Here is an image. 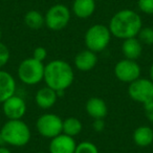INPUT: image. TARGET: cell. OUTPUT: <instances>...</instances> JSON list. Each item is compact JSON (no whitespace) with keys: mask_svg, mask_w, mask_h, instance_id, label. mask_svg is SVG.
<instances>
[{"mask_svg":"<svg viewBox=\"0 0 153 153\" xmlns=\"http://www.w3.org/2000/svg\"><path fill=\"white\" fill-rule=\"evenodd\" d=\"M0 153H12V151L10 150L7 147L5 146H0Z\"/></svg>","mask_w":153,"mask_h":153,"instance_id":"83f0119b","label":"cell"},{"mask_svg":"<svg viewBox=\"0 0 153 153\" xmlns=\"http://www.w3.org/2000/svg\"><path fill=\"white\" fill-rule=\"evenodd\" d=\"M98 63V56L89 49H83L76 53L74 59V67L80 71L87 72L92 70Z\"/></svg>","mask_w":153,"mask_h":153,"instance_id":"7c38bea8","label":"cell"},{"mask_svg":"<svg viewBox=\"0 0 153 153\" xmlns=\"http://www.w3.org/2000/svg\"><path fill=\"white\" fill-rule=\"evenodd\" d=\"M137 7L142 13L153 15V0H137Z\"/></svg>","mask_w":153,"mask_h":153,"instance_id":"cb8c5ba5","label":"cell"},{"mask_svg":"<svg viewBox=\"0 0 153 153\" xmlns=\"http://www.w3.org/2000/svg\"><path fill=\"white\" fill-rule=\"evenodd\" d=\"M111 35L109 27L104 24L97 23L91 25L85 33L84 41L87 49L99 53L104 51L108 47L111 41Z\"/></svg>","mask_w":153,"mask_h":153,"instance_id":"5b68a950","label":"cell"},{"mask_svg":"<svg viewBox=\"0 0 153 153\" xmlns=\"http://www.w3.org/2000/svg\"><path fill=\"white\" fill-rule=\"evenodd\" d=\"M76 143L74 137L64 133L51 138L48 145V153H74Z\"/></svg>","mask_w":153,"mask_h":153,"instance_id":"8fae6325","label":"cell"},{"mask_svg":"<svg viewBox=\"0 0 153 153\" xmlns=\"http://www.w3.org/2000/svg\"><path fill=\"white\" fill-rule=\"evenodd\" d=\"M36 153H46V152H36Z\"/></svg>","mask_w":153,"mask_h":153,"instance_id":"1f68e13d","label":"cell"},{"mask_svg":"<svg viewBox=\"0 0 153 153\" xmlns=\"http://www.w3.org/2000/svg\"><path fill=\"white\" fill-rule=\"evenodd\" d=\"M36 128L41 136L51 140L62 133L63 120L56 113H43L37 119Z\"/></svg>","mask_w":153,"mask_h":153,"instance_id":"52a82bcc","label":"cell"},{"mask_svg":"<svg viewBox=\"0 0 153 153\" xmlns=\"http://www.w3.org/2000/svg\"><path fill=\"white\" fill-rule=\"evenodd\" d=\"M143 46L144 45L140 42V40L136 37L123 40V43H122V53L124 55V58L128 60L136 61L142 56Z\"/></svg>","mask_w":153,"mask_h":153,"instance_id":"e0dca14e","label":"cell"},{"mask_svg":"<svg viewBox=\"0 0 153 153\" xmlns=\"http://www.w3.org/2000/svg\"><path fill=\"white\" fill-rule=\"evenodd\" d=\"M136 38L140 40V42L143 45H147V46L153 45V27L143 26L138 32Z\"/></svg>","mask_w":153,"mask_h":153,"instance_id":"44dd1931","label":"cell"},{"mask_svg":"<svg viewBox=\"0 0 153 153\" xmlns=\"http://www.w3.org/2000/svg\"><path fill=\"white\" fill-rule=\"evenodd\" d=\"M92 129L96 132H102L105 129V121L104 119H96L92 122Z\"/></svg>","mask_w":153,"mask_h":153,"instance_id":"4316f807","label":"cell"},{"mask_svg":"<svg viewBox=\"0 0 153 153\" xmlns=\"http://www.w3.org/2000/svg\"><path fill=\"white\" fill-rule=\"evenodd\" d=\"M133 143L138 147L146 148L153 143V129L147 125L138 126L132 133Z\"/></svg>","mask_w":153,"mask_h":153,"instance_id":"ac0fdd59","label":"cell"},{"mask_svg":"<svg viewBox=\"0 0 153 153\" xmlns=\"http://www.w3.org/2000/svg\"><path fill=\"white\" fill-rule=\"evenodd\" d=\"M85 110L91 119H105L108 114V106L103 99L92 97L88 99L85 105Z\"/></svg>","mask_w":153,"mask_h":153,"instance_id":"9a60e30c","label":"cell"},{"mask_svg":"<svg viewBox=\"0 0 153 153\" xmlns=\"http://www.w3.org/2000/svg\"><path fill=\"white\" fill-rule=\"evenodd\" d=\"M32 57L40 62H44V60L47 58V49L43 46L36 47V48L33 51Z\"/></svg>","mask_w":153,"mask_h":153,"instance_id":"d4e9b609","label":"cell"},{"mask_svg":"<svg viewBox=\"0 0 153 153\" xmlns=\"http://www.w3.org/2000/svg\"><path fill=\"white\" fill-rule=\"evenodd\" d=\"M0 146H5V145H3L2 140H1V138H0Z\"/></svg>","mask_w":153,"mask_h":153,"instance_id":"4dcf8cb0","label":"cell"},{"mask_svg":"<svg viewBox=\"0 0 153 153\" xmlns=\"http://www.w3.org/2000/svg\"><path fill=\"white\" fill-rule=\"evenodd\" d=\"M143 108H144V113L146 115L147 120H148L150 123H153V100L150 102H147L143 105Z\"/></svg>","mask_w":153,"mask_h":153,"instance_id":"484cf974","label":"cell"},{"mask_svg":"<svg viewBox=\"0 0 153 153\" xmlns=\"http://www.w3.org/2000/svg\"><path fill=\"white\" fill-rule=\"evenodd\" d=\"M96 0H74L71 13L80 19H87L96 11Z\"/></svg>","mask_w":153,"mask_h":153,"instance_id":"2e32d148","label":"cell"},{"mask_svg":"<svg viewBox=\"0 0 153 153\" xmlns=\"http://www.w3.org/2000/svg\"><path fill=\"white\" fill-rule=\"evenodd\" d=\"M44 67L45 65L43 62L38 61L33 57L26 58L20 62L17 69V76L25 85H37L43 81Z\"/></svg>","mask_w":153,"mask_h":153,"instance_id":"277c9868","label":"cell"},{"mask_svg":"<svg viewBox=\"0 0 153 153\" xmlns=\"http://www.w3.org/2000/svg\"><path fill=\"white\" fill-rule=\"evenodd\" d=\"M74 153H99V149L92 142L84 140L76 144Z\"/></svg>","mask_w":153,"mask_h":153,"instance_id":"7402d4cb","label":"cell"},{"mask_svg":"<svg viewBox=\"0 0 153 153\" xmlns=\"http://www.w3.org/2000/svg\"><path fill=\"white\" fill-rule=\"evenodd\" d=\"M16 80L9 71L0 69V103L2 104L12 96L16 94Z\"/></svg>","mask_w":153,"mask_h":153,"instance_id":"4fadbf2b","label":"cell"},{"mask_svg":"<svg viewBox=\"0 0 153 153\" xmlns=\"http://www.w3.org/2000/svg\"><path fill=\"white\" fill-rule=\"evenodd\" d=\"M108 27L113 37L126 40L137 36L143 27V21L137 12L131 9H123L110 18Z\"/></svg>","mask_w":153,"mask_h":153,"instance_id":"7a4b0ae2","label":"cell"},{"mask_svg":"<svg viewBox=\"0 0 153 153\" xmlns=\"http://www.w3.org/2000/svg\"><path fill=\"white\" fill-rule=\"evenodd\" d=\"M11 58V51L10 48L0 41V69H2L10 61Z\"/></svg>","mask_w":153,"mask_h":153,"instance_id":"603a6c76","label":"cell"},{"mask_svg":"<svg viewBox=\"0 0 153 153\" xmlns=\"http://www.w3.org/2000/svg\"><path fill=\"white\" fill-rule=\"evenodd\" d=\"M1 38H2V30L0 28V41H1Z\"/></svg>","mask_w":153,"mask_h":153,"instance_id":"f546056e","label":"cell"},{"mask_svg":"<svg viewBox=\"0 0 153 153\" xmlns=\"http://www.w3.org/2000/svg\"><path fill=\"white\" fill-rule=\"evenodd\" d=\"M23 21L24 24L30 30H41L45 25L44 15L37 10H30L28 12H26V14L23 17Z\"/></svg>","mask_w":153,"mask_h":153,"instance_id":"d6986e66","label":"cell"},{"mask_svg":"<svg viewBox=\"0 0 153 153\" xmlns=\"http://www.w3.org/2000/svg\"><path fill=\"white\" fill-rule=\"evenodd\" d=\"M128 94L134 102L144 105L153 100V82L146 78H138L128 85Z\"/></svg>","mask_w":153,"mask_h":153,"instance_id":"ba28073f","label":"cell"},{"mask_svg":"<svg viewBox=\"0 0 153 153\" xmlns=\"http://www.w3.org/2000/svg\"><path fill=\"white\" fill-rule=\"evenodd\" d=\"M2 110L7 120H22L26 113L27 106L21 97L14 94L2 103Z\"/></svg>","mask_w":153,"mask_h":153,"instance_id":"30bf717a","label":"cell"},{"mask_svg":"<svg viewBox=\"0 0 153 153\" xmlns=\"http://www.w3.org/2000/svg\"><path fill=\"white\" fill-rule=\"evenodd\" d=\"M58 92L48 86H43L37 90L35 94V102L41 109H49L55 106L58 100Z\"/></svg>","mask_w":153,"mask_h":153,"instance_id":"5bb4252c","label":"cell"},{"mask_svg":"<svg viewBox=\"0 0 153 153\" xmlns=\"http://www.w3.org/2000/svg\"><path fill=\"white\" fill-rule=\"evenodd\" d=\"M114 76L119 81L123 83H132L133 81L140 78L142 68L140 64L133 60H128L124 58L123 60L119 61L113 68Z\"/></svg>","mask_w":153,"mask_h":153,"instance_id":"9c48e42d","label":"cell"},{"mask_svg":"<svg viewBox=\"0 0 153 153\" xmlns=\"http://www.w3.org/2000/svg\"><path fill=\"white\" fill-rule=\"evenodd\" d=\"M30 137V128L22 120H7L0 128V138L3 145L20 148L26 146Z\"/></svg>","mask_w":153,"mask_h":153,"instance_id":"3957f363","label":"cell"},{"mask_svg":"<svg viewBox=\"0 0 153 153\" xmlns=\"http://www.w3.org/2000/svg\"><path fill=\"white\" fill-rule=\"evenodd\" d=\"M96 1H97V0H96Z\"/></svg>","mask_w":153,"mask_h":153,"instance_id":"d6a6232c","label":"cell"},{"mask_svg":"<svg viewBox=\"0 0 153 153\" xmlns=\"http://www.w3.org/2000/svg\"><path fill=\"white\" fill-rule=\"evenodd\" d=\"M45 26L53 32H59L68 26L71 19V10L65 4L57 3L47 10L44 15Z\"/></svg>","mask_w":153,"mask_h":153,"instance_id":"8992f818","label":"cell"},{"mask_svg":"<svg viewBox=\"0 0 153 153\" xmlns=\"http://www.w3.org/2000/svg\"><path fill=\"white\" fill-rule=\"evenodd\" d=\"M83 130V124L79 119L74 117H69L63 120V128H62V133L66 134L71 137H76L79 135Z\"/></svg>","mask_w":153,"mask_h":153,"instance_id":"ffe728a7","label":"cell"},{"mask_svg":"<svg viewBox=\"0 0 153 153\" xmlns=\"http://www.w3.org/2000/svg\"><path fill=\"white\" fill-rule=\"evenodd\" d=\"M149 79L153 82V63H152V65L150 66V69H149Z\"/></svg>","mask_w":153,"mask_h":153,"instance_id":"f1b7e54d","label":"cell"},{"mask_svg":"<svg viewBox=\"0 0 153 153\" xmlns=\"http://www.w3.org/2000/svg\"><path fill=\"white\" fill-rule=\"evenodd\" d=\"M45 85L60 94H63L66 89L72 85L74 81V71L72 66L64 60L55 59L45 65L44 78Z\"/></svg>","mask_w":153,"mask_h":153,"instance_id":"6da1fadb","label":"cell"}]
</instances>
